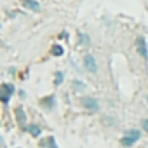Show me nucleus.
Here are the masks:
<instances>
[{
    "instance_id": "nucleus-1",
    "label": "nucleus",
    "mask_w": 148,
    "mask_h": 148,
    "mask_svg": "<svg viewBox=\"0 0 148 148\" xmlns=\"http://www.w3.org/2000/svg\"><path fill=\"white\" fill-rule=\"evenodd\" d=\"M139 136H141V134H139V131H136V129H131L129 132H125V136L122 138V141H120V143H122L124 146H132V145H134V143L139 139Z\"/></svg>"
},
{
    "instance_id": "nucleus-2",
    "label": "nucleus",
    "mask_w": 148,
    "mask_h": 148,
    "mask_svg": "<svg viewBox=\"0 0 148 148\" xmlns=\"http://www.w3.org/2000/svg\"><path fill=\"white\" fill-rule=\"evenodd\" d=\"M11 94H14V86H11V84H2L0 86V99H2V103H7Z\"/></svg>"
},
{
    "instance_id": "nucleus-3",
    "label": "nucleus",
    "mask_w": 148,
    "mask_h": 148,
    "mask_svg": "<svg viewBox=\"0 0 148 148\" xmlns=\"http://www.w3.org/2000/svg\"><path fill=\"white\" fill-rule=\"evenodd\" d=\"M84 66H86L87 71H91V73H96V71H98L96 59H94V56H91V54H87V56L84 58Z\"/></svg>"
},
{
    "instance_id": "nucleus-4",
    "label": "nucleus",
    "mask_w": 148,
    "mask_h": 148,
    "mask_svg": "<svg viewBox=\"0 0 148 148\" xmlns=\"http://www.w3.org/2000/svg\"><path fill=\"white\" fill-rule=\"evenodd\" d=\"M82 105H84L87 110H91V112H98V110H99V103H98L94 98H84V99H82Z\"/></svg>"
},
{
    "instance_id": "nucleus-5",
    "label": "nucleus",
    "mask_w": 148,
    "mask_h": 148,
    "mask_svg": "<svg viewBox=\"0 0 148 148\" xmlns=\"http://www.w3.org/2000/svg\"><path fill=\"white\" fill-rule=\"evenodd\" d=\"M138 51H139V54H141L145 59H148V47H146V40H145L143 37L138 38Z\"/></svg>"
},
{
    "instance_id": "nucleus-6",
    "label": "nucleus",
    "mask_w": 148,
    "mask_h": 148,
    "mask_svg": "<svg viewBox=\"0 0 148 148\" xmlns=\"http://www.w3.org/2000/svg\"><path fill=\"white\" fill-rule=\"evenodd\" d=\"M16 117H18V122L21 127H26V117H25V112L23 108H16Z\"/></svg>"
},
{
    "instance_id": "nucleus-7",
    "label": "nucleus",
    "mask_w": 148,
    "mask_h": 148,
    "mask_svg": "<svg viewBox=\"0 0 148 148\" xmlns=\"http://www.w3.org/2000/svg\"><path fill=\"white\" fill-rule=\"evenodd\" d=\"M40 105L51 110V108L54 106V96H47V98H42V101H40Z\"/></svg>"
},
{
    "instance_id": "nucleus-8",
    "label": "nucleus",
    "mask_w": 148,
    "mask_h": 148,
    "mask_svg": "<svg viewBox=\"0 0 148 148\" xmlns=\"http://www.w3.org/2000/svg\"><path fill=\"white\" fill-rule=\"evenodd\" d=\"M28 131H30V134H32V136H35V138H37V136H40V132H42V131H40V127H38V125H35V124L28 125Z\"/></svg>"
},
{
    "instance_id": "nucleus-9",
    "label": "nucleus",
    "mask_w": 148,
    "mask_h": 148,
    "mask_svg": "<svg viewBox=\"0 0 148 148\" xmlns=\"http://www.w3.org/2000/svg\"><path fill=\"white\" fill-rule=\"evenodd\" d=\"M23 4H25L28 9H33V11L38 9V2H35V0H23Z\"/></svg>"
},
{
    "instance_id": "nucleus-10",
    "label": "nucleus",
    "mask_w": 148,
    "mask_h": 148,
    "mask_svg": "<svg viewBox=\"0 0 148 148\" xmlns=\"http://www.w3.org/2000/svg\"><path fill=\"white\" fill-rule=\"evenodd\" d=\"M52 54H54V56H61V54H63V47H61V45H54V47H52Z\"/></svg>"
},
{
    "instance_id": "nucleus-11",
    "label": "nucleus",
    "mask_w": 148,
    "mask_h": 148,
    "mask_svg": "<svg viewBox=\"0 0 148 148\" xmlns=\"http://www.w3.org/2000/svg\"><path fill=\"white\" fill-rule=\"evenodd\" d=\"M73 87H75L77 91H84V89H86V86H84L82 82H79V80H75V82H73Z\"/></svg>"
},
{
    "instance_id": "nucleus-12",
    "label": "nucleus",
    "mask_w": 148,
    "mask_h": 148,
    "mask_svg": "<svg viewBox=\"0 0 148 148\" xmlns=\"http://www.w3.org/2000/svg\"><path fill=\"white\" fill-rule=\"evenodd\" d=\"M61 82H63V73L58 71V73H56V86H59Z\"/></svg>"
},
{
    "instance_id": "nucleus-13",
    "label": "nucleus",
    "mask_w": 148,
    "mask_h": 148,
    "mask_svg": "<svg viewBox=\"0 0 148 148\" xmlns=\"http://www.w3.org/2000/svg\"><path fill=\"white\" fill-rule=\"evenodd\" d=\"M47 145H49V148H58V145H56L54 138H49V139H47Z\"/></svg>"
},
{
    "instance_id": "nucleus-14",
    "label": "nucleus",
    "mask_w": 148,
    "mask_h": 148,
    "mask_svg": "<svg viewBox=\"0 0 148 148\" xmlns=\"http://www.w3.org/2000/svg\"><path fill=\"white\" fill-rule=\"evenodd\" d=\"M80 40H82V44H86V45L89 44V37H87V35H82V33H80Z\"/></svg>"
},
{
    "instance_id": "nucleus-15",
    "label": "nucleus",
    "mask_w": 148,
    "mask_h": 148,
    "mask_svg": "<svg viewBox=\"0 0 148 148\" xmlns=\"http://www.w3.org/2000/svg\"><path fill=\"white\" fill-rule=\"evenodd\" d=\"M143 129L148 132V119H145V120H143Z\"/></svg>"
}]
</instances>
